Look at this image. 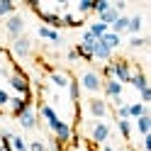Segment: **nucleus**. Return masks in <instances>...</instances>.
<instances>
[{
  "label": "nucleus",
  "mask_w": 151,
  "mask_h": 151,
  "mask_svg": "<svg viewBox=\"0 0 151 151\" xmlns=\"http://www.w3.org/2000/svg\"><path fill=\"white\" fill-rule=\"evenodd\" d=\"M88 32H90L93 37H98V39H100V37L105 34V32H110V27H105L102 22H98V20H95V22H90V24H88Z\"/></svg>",
  "instance_id": "25"
},
{
  "label": "nucleus",
  "mask_w": 151,
  "mask_h": 151,
  "mask_svg": "<svg viewBox=\"0 0 151 151\" xmlns=\"http://www.w3.org/2000/svg\"><path fill=\"white\" fill-rule=\"evenodd\" d=\"M117 17H119V12L115 10V7H107V10L105 12H102V15H98V22H102V24H105V27H112V24H115L117 22Z\"/></svg>",
  "instance_id": "18"
},
{
  "label": "nucleus",
  "mask_w": 151,
  "mask_h": 151,
  "mask_svg": "<svg viewBox=\"0 0 151 151\" xmlns=\"http://www.w3.org/2000/svg\"><path fill=\"white\" fill-rule=\"evenodd\" d=\"M117 129H119V134H122L124 141L132 139V122L129 119H117Z\"/></svg>",
  "instance_id": "24"
},
{
  "label": "nucleus",
  "mask_w": 151,
  "mask_h": 151,
  "mask_svg": "<svg viewBox=\"0 0 151 151\" xmlns=\"http://www.w3.org/2000/svg\"><path fill=\"white\" fill-rule=\"evenodd\" d=\"M112 105H115V107H122V105H127V102H124V98H112Z\"/></svg>",
  "instance_id": "38"
},
{
  "label": "nucleus",
  "mask_w": 151,
  "mask_h": 151,
  "mask_svg": "<svg viewBox=\"0 0 151 151\" xmlns=\"http://www.w3.org/2000/svg\"><path fill=\"white\" fill-rule=\"evenodd\" d=\"M68 95H71L73 107H78L81 105V86H78V81H76V78L68 81Z\"/></svg>",
  "instance_id": "19"
},
{
  "label": "nucleus",
  "mask_w": 151,
  "mask_h": 151,
  "mask_svg": "<svg viewBox=\"0 0 151 151\" xmlns=\"http://www.w3.org/2000/svg\"><path fill=\"white\" fill-rule=\"evenodd\" d=\"M110 5H112L110 0H98V3H93V12H95V15H102Z\"/></svg>",
  "instance_id": "31"
},
{
  "label": "nucleus",
  "mask_w": 151,
  "mask_h": 151,
  "mask_svg": "<svg viewBox=\"0 0 151 151\" xmlns=\"http://www.w3.org/2000/svg\"><path fill=\"white\" fill-rule=\"evenodd\" d=\"M122 90H124V86L122 83H117L115 78H110V81H102V93L112 100V98H119L122 95Z\"/></svg>",
  "instance_id": "12"
},
{
  "label": "nucleus",
  "mask_w": 151,
  "mask_h": 151,
  "mask_svg": "<svg viewBox=\"0 0 151 151\" xmlns=\"http://www.w3.org/2000/svg\"><path fill=\"white\" fill-rule=\"evenodd\" d=\"M37 34H39L42 39H46L49 44H54V46H61V44H63V37L56 32V29H49V27H44V24L37 29Z\"/></svg>",
  "instance_id": "11"
},
{
  "label": "nucleus",
  "mask_w": 151,
  "mask_h": 151,
  "mask_svg": "<svg viewBox=\"0 0 151 151\" xmlns=\"http://www.w3.org/2000/svg\"><path fill=\"white\" fill-rule=\"evenodd\" d=\"M107 112H110L107 100H102V98H90V100H88V115H90V117H95V119H105V117H107Z\"/></svg>",
  "instance_id": "6"
},
{
  "label": "nucleus",
  "mask_w": 151,
  "mask_h": 151,
  "mask_svg": "<svg viewBox=\"0 0 151 151\" xmlns=\"http://www.w3.org/2000/svg\"><path fill=\"white\" fill-rule=\"evenodd\" d=\"M71 151H76V149H71Z\"/></svg>",
  "instance_id": "41"
},
{
  "label": "nucleus",
  "mask_w": 151,
  "mask_h": 151,
  "mask_svg": "<svg viewBox=\"0 0 151 151\" xmlns=\"http://www.w3.org/2000/svg\"><path fill=\"white\" fill-rule=\"evenodd\" d=\"M129 86H132V88H137L139 93H141V90H146V88H149V78H146V73H144V71H139V68H137V71H132V81H129Z\"/></svg>",
  "instance_id": "13"
},
{
  "label": "nucleus",
  "mask_w": 151,
  "mask_h": 151,
  "mask_svg": "<svg viewBox=\"0 0 151 151\" xmlns=\"http://www.w3.org/2000/svg\"><path fill=\"white\" fill-rule=\"evenodd\" d=\"M10 144H12V151H27V141L20 134H12L10 137Z\"/></svg>",
  "instance_id": "28"
},
{
  "label": "nucleus",
  "mask_w": 151,
  "mask_h": 151,
  "mask_svg": "<svg viewBox=\"0 0 151 151\" xmlns=\"http://www.w3.org/2000/svg\"><path fill=\"white\" fill-rule=\"evenodd\" d=\"M15 10H17L15 3H10V0H0V20H3V17L15 15Z\"/></svg>",
  "instance_id": "26"
},
{
  "label": "nucleus",
  "mask_w": 151,
  "mask_h": 151,
  "mask_svg": "<svg viewBox=\"0 0 151 151\" xmlns=\"http://www.w3.org/2000/svg\"><path fill=\"white\" fill-rule=\"evenodd\" d=\"M66 59H68V61H78V51H76V46H73V49H68Z\"/></svg>",
  "instance_id": "37"
},
{
  "label": "nucleus",
  "mask_w": 151,
  "mask_h": 151,
  "mask_svg": "<svg viewBox=\"0 0 151 151\" xmlns=\"http://www.w3.org/2000/svg\"><path fill=\"white\" fill-rule=\"evenodd\" d=\"M7 105H10V93L0 88V107H7Z\"/></svg>",
  "instance_id": "33"
},
{
  "label": "nucleus",
  "mask_w": 151,
  "mask_h": 151,
  "mask_svg": "<svg viewBox=\"0 0 151 151\" xmlns=\"http://www.w3.org/2000/svg\"><path fill=\"white\" fill-rule=\"evenodd\" d=\"M127 110H129V119H139L141 115H149L146 105H141V102H129Z\"/></svg>",
  "instance_id": "21"
},
{
  "label": "nucleus",
  "mask_w": 151,
  "mask_h": 151,
  "mask_svg": "<svg viewBox=\"0 0 151 151\" xmlns=\"http://www.w3.org/2000/svg\"><path fill=\"white\" fill-rule=\"evenodd\" d=\"M127 151H132V149H127Z\"/></svg>",
  "instance_id": "42"
},
{
  "label": "nucleus",
  "mask_w": 151,
  "mask_h": 151,
  "mask_svg": "<svg viewBox=\"0 0 151 151\" xmlns=\"http://www.w3.org/2000/svg\"><path fill=\"white\" fill-rule=\"evenodd\" d=\"M127 24H129V17H127V15H119V17H117V22L110 27V32H115V34L122 37V34H127Z\"/></svg>",
  "instance_id": "22"
},
{
  "label": "nucleus",
  "mask_w": 151,
  "mask_h": 151,
  "mask_svg": "<svg viewBox=\"0 0 151 151\" xmlns=\"http://www.w3.org/2000/svg\"><path fill=\"white\" fill-rule=\"evenodd\" d=\"M5 29H7V34L12 37V39H17V37H22L24 34V17L22 15H10L5 20Z\"/></svg>",
  "instance_id": "8"
},
{
  "label": "nucleus",
  "mask_w": 151,
  "mask_h": 151,
  "mask_svg": "<svg viewBox=\"0 0 151 151\" xmlns=\"http://www.w3.org/2000/svg\"><path fill=\"white\" fill-rule=\"evenodd\" d=\"M112 134V129L107 122H102V119H95V122H90V141L93 144H107V139Z\"/></svg>",
  "instance_id": "4"
},
{
  "label": "nucleus",
  "mask_w": 151,
  "mask_h": 151,
  "mask_svg": "<svg viewBox=\"0 0 151 151\" xmlns=\"http://www.w3.org/2000/svg\"><path fill=\"white\" fill-rule=\"evenodd\" d=\"M139 95H141V105H146V102H151V88H146V90H141Z\"/></svg>",
  "instance_id": "35"
},
{
  "label": "nucleus",
  "mask_w": 151,
  "mask_h": 151,
  "mask_svg": "<svg viewBox=\"0 0 151 151\" xmlns=\"http://www.w3.org/2000/svg\"><path fill=\"white\" fill-rule=\"evenodd\" d=\"M141 27H144V17H141V15H134V17H129V24H127V34H129V37H139Z\"/></svg>",
  "instance_id": "17"
},
{
  "label": "nucleus",
  "mask_w": 151,
  "mask_h": 151,
  "mask_svg": "<svg viewBox=\"0 0 151 151\" xmlns=\"http://www.w3.org/2000/svg\"><path fill=\"white\" fill-rule=\"evenodd\" d=\"M76 10L81 12L78 17H83V15H88V12H93V0H81V3L76 5Z\"/></svg>",
  "instance_id": "30"
},
{
  "label": "nucleus",
  "mask_w": 151,
  "mask_h": 151,
  "mask_svg": "<svg viewBox=\"0 0 151 151\" xmlns=\"http://www.w3.org/2000/svg\"><path fill=\"white\" fill-rule=\"evenodd\" d=\"M144 149H146V151H151V134H146V137H144Z\"/></svg>",
  "instance_id": "39"
},
{
  "label": "nucleus",
  "mask_w": 151,
  "mask_h": 151,
  "mask_svg": "<svg viewBox=\"0 0 151 151\" xmlns=\"http://www.w3.org/2000/svg\"><path fill=\"white\" fill-rule=\"evenodd\" d=\"M10 115L12 117H20L27 107H32V95H10Z\"/></svg>",
  "instance_id": "7"
},
{
  "label": "nucleus",
  "mask_w": 151,
  "mask_h": 151,
  "mask_svg": "<svg viewBox=\"0 0 151 151\" xmlns=\"http://www.w3.org/2000/svg\"><path fill=\"white\" fill-rule=\"evenodd\" d=\"M151 44V39L149 37H129V49H141V46H149Z\"/></svg>",
  "instance_id": "27"
},
{
  "label": "nucleus",
  "mask_w": 151,
  "mask_h": 151,
  "mask_svg": "<svg viewBox=\"0 0 151 151\" xmlns=\"http://www.w3.org/2000/svg\"><path fill=\"white\" fill-rule=\"evenodd\" d=\"M27 151H46V144L44 141H29V144H27Z\"/></svg>",
  "instance_id": "32"
},
{
  "label": "nucleus",
  "mask_w": 151,
  "mask_h": 151,
  "mask_svg": "<svg viewBox=\"0 0 151 151\" xmlns=\"http://www.w3.org/2000/svg\"><path fill=\"white\" fill-rule=\"evenodd\" d=\"M49 81L54 83L56 88H68L71 76H68V73H63V71H51V73H49Z\"/></svg>",
  "instance_id": "16"
},
{
  "label": "nucleus",
  "mask_w": 151,
  "mask_h": 151,
  "mask_svg": "<svg viewBox=\"0 0 151 151\" xmlns=\"http://www.w3.org/2000/svg\"><path fill=\"white\" fill-rule=\"evenodd\" d=\"M7 83H10V88L17 93V95H32L29 78H27V73L20 68V66H15V68H12V73L7 76Z\"/></svg>",
  "instance_id": "2"
},
{
  "label": "nucleus",
  "mask_w": 151,
  "mask_h": 151,
  "mask_svg": "<svg viewBox=\"0 0 151 151\" xmlns=\"http://www.w3.org/2000/svg\"><path fill=\"white\" fill-rule=\"evenodd\" d=\"M100 151H115V149H112L110 144H102V149H100Z\"/></svg>",
  "instance_id": "40"
},
{
  "label": "nucleus",
  "mask_w": 151,
  "mask_h": 151,
  "mask_svg": "<svg viewBox=\"0 0 151 151\" xmlns=\"http://www.w3.org/2000/svg\"><path fill=\"white\" fill-rule=\"evenodd\" d=\"M20 124H22V129H37V124H39V115H37V110H34V105L32 107H27L20 117Z\"/></svg>",
  "instance_id": "10"
},
{
  "label": "nucleus",
  "mask_w": 151,
  "mask_h": 151,
  "mask_svg": "<svg viewBox=\"0 0 151 151\" xmlns=\"http://www.w3.org/2000/svg\"><path fill=\"white\" fill-rule=\"evenodd\" d=\"M78 86H81L83 90H88L90 95H95V93L102 90V78H100V73H98V71H86V73L81 76Z\"/></svg>",
  "instance_id": "5"
},
{
  "label": "nucleus",
  "mask_w": 151,
  "mask_h": 151,
  "mask_svg": "<svg viewBox=\"0 0 151 151\" xmlns=\"http://www.w3.org/2000/svg\"><path fill=\"white\" fill-rule=\"evenodd\" d=\"M137 129H139L141 137L151 134V115H141V117L137 119Z\"/></svg>",
  "instance_id": "23"
},
{
  "label": "nucleus",
  "mask_w": 151,
  "mask_h": 151,
  "mask_svg": "<svg viewBox=\"0 0 151 151\" xmlns=\"http://www.w3.org/2000/svg\"><path fill=\"white\" fill-rule=\"evenodd\" d=\"M10 137H12V132H0V151H12Z\"/></svg>",
  "instance_id": "29"
},
{
  "label": "nucleus",
  "mask_w": 151,
  "mask_h": 151,
  "mask_svg": "<svg viewBox=\"0 0 151 151\" xmlns=\"http://www.w3.org/2000/svg\"><path fill=\"white\" fill-rule=\"evenodd\" d=\"M112 7L122 15V12H124V7H127V3H124V0H117V3H112Z\"/></svg>",
  "instance_id": "36"
},
{
  "label": "nucleus",
  "mask_w": 151,
  "mask_h": 151,
  "mask_svg": "<svg viewBox=\"0 0 151 151\" xmlns=\"http://www.w3.org/2000/svg\"><path fill=\"white\" fill-rule=\"evenodd\" d=\"M93 61H112V51L107 49V46H102L100 44V39H98V44H95V49H93Z\"/></svg>",
  "instance_id": "15"
},
{
  "label": "nucleus",
  "mask_w": 151,
  "mask_h": 151,
  "mask_svg": "<svg viewBox=\"0 0 151 151\" xmlns=\"http://www.w3.org/2000/svg\"><path fill=\"white\" fill-rule=\"evenodd\" d=\"M12 51L15 56H20V59H27V56L32 54V42L27 39V37H17V39H12Z\"/></svg>",
  "instance_id": "9"
},
{
  "label": "nucleus",
  "mask_w": 151,
  "mask_h": 151,
  "mask_svg": "<svg viewBox=\"0 0 151 151\" xmlns=\"http://www.w3.org/2000/svg\"><path fill=\"white\" fill-rule=\"evenodd\" d=\"M117 119H129V110H127V105H122V107H117Z\"/></svg>",
  "instance_id": "34"
},
{
  "label": "nucleus",
  "mask_w": 151,
  "mask_h": 151,
  "mask_svg": "<svg viewBox=\"0 0 151 151\" xmlns=\"http://www.w3.org/2000/svg\"><path fill=\"white\" fill-rule=\"evenodd\" d=\"M44 122H46V127H49L51 132H54V137H56V141H54V146L56 149H61V146H66L68 141L73 139V127L68 124V122H63L61 117H59V112H56L49 102H42L39 105V112H37Z\"/></svg>",
  "instance_id": "1"
},
{
  "label": "nucleus",
  "mask_w": 151,
  "mask_h": 151,
  "mask_svg": "<svg viewBox=\"0 0 151 151\" xmlns=\"http://www.w3.org/2000/svg\"><path fill=\"white\" fill-rule=\"evenodd\" d=\"M100 44H102V46H107L110 51H115L117 46L122 44V37H119V34H115V32H105V34L100 37Z\"/></svg>",
  "instance_id": "14"
},
{
  "label": "nucleus",
  "mask_w": 151,
  "mask_h": 151,
  "mask_svg": "<svg viewBox=\"0 0 151 151\" xmlns=\"http://www.w3.org/2000/svg\"><path fill=\"white\" fill-rule=\"evenodd\" d=\"M61 22H63V27H83V24H86L83 17L73 15V12H63V15H61Z\"/></svg>",
  "instance_id": "20"
},
{
  "label": "nucleus",
  "mask_w": 151,
  "mask_h": 151,
  "mask_svg": "<svg viewBox=\"0 0 151 151\" xmlns=\"http://www.w3.org/2000/svg\"><path fill=\"white\" fill-rule=\"evenodd\" d=\"M110 63H112V78H115L117 83H122V86H129V81H132V63H129V59H115Z\"/></svg>",
  "instance_id": "3"
}]
</instances>
